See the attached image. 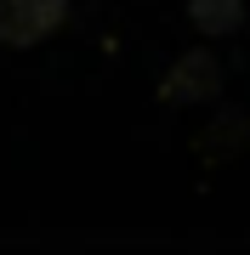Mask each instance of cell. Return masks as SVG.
Here are the masks:
<instances>
[{
  "instance_id": "2",
  "label": "cell",
  "mask_w": 250,
  "mask_h": 255,
  "mask_svg": "<svg viewBox=\"0 0 250 255\" xmlns=\"http://www.w3.org/2000/svg\"><path fill=\"white\" fill-rule=\"evenodd\" d=\"M211 91H216V63H211L205 51L182 57L176 74L165 80V97H171V102H194V97H211Z\"/></svg>"
},
{
  "instance_id": "1",
  "label": "cell",
  "mask_w": 250,
  "mask_h": 255,
  "mask_svg": "<svg viewBox=\"0 0 250 255\" xmlns=\"http://www.w3.org/2000/svg\"><path fill=\"white\" fill-rule=\"evenodd\" d=\"M68 17V0H0V40L6 46H40Z\"/></svg>"
},
{
  "instance_id": "3",
  "label": "cell",
  "mask_w": 250,
  "mask_h": 255,
  "mask_svg": "<svg viewBox=\"0 0 250 255\" xmlns=\"http://www.w3.org/2000/svg\"><path fill=\"white\" fill-rule=\"evenodd\" d=\"M188 11H194V23L205 34H233L245 17V0H188Z\"/></svg>"
}]
</instances>
